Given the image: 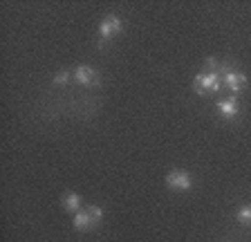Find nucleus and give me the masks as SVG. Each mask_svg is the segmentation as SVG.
Here are the masks:
<instances>
[{
  "label": "nucleus",
  "instance_id": "1",
  "mask_svg": "<svg viewBox=\"0 0 251 242\" xmlns=\"http://www.w3.org/2000/svg\"><path fill=\"white\" fill-rule=\"evenodd\" d=\"M218 74L220 79H222V85H226V88L231 90V92H240V90L247 88V76L242 72H235V70H231L226 63H218Z\"/></svg>",
  "mask_w": 251,
  "mask_h": 242
},
{
  "label": "nucleus",
  "instance_id": "4",
  "mask_svg": "<svg viewBox=\"0 0 251 242\" xmlns=\"http://www.w3.org/2000/svg\"><path fill=\"white\" fill-rule=\"evenodd\" d=\"M191 175L186 173V170H179V169H175V170H171V173L166 175V186L171 191H188L191 189Z\"/></svg>",
  "mask_w": 251,
  "mask_h": 242
},
{
  "label": "nucleus",
  "instance_id": "3",
  "mask_svg": "<svg viewBox=\"0 0 251 242\" xmlns=\"http://www.w3.org/2000/svg\"><path fill=\"white\" fill-rule=\"evenodd\" d=\"M121 18L117 16H105L103 21H101L99 25V48H103V43L110 41L112 36H117V34L121 32Z\"/></svg>",
  "mask_w": 251,
  "mask_h": 242
},
{
  "label": "nucleus",
  "instance_id": "10",
  "mask_svg": "<svg viewBox=\"0 0 251 242\" xmlns=\"http://www.w3.org/2000/svg\"><path fill=\"white\" fill-rule=\"evenodd\" d=\"M85 211L90 213V218H92L94 224H99V222L103 220V211H101V206H88Z\"/></svg>",
  "mask_w": 251,
  "mask_h": 242
},
{
  "label": "nucleus",
  "instance_id": "11",
  "mask_svg": "<svg viewBox=\"0 0 251 242\" xmlns=\"http://www.w3.org/2000/svg\"><path fill=\"white\" fill-rule=\"evenodd\" d=\"M70 76H72L70 72H58L56 76H54V83H56V85H65L70 81Z\"/></svg>",
  "mask_w": 251,
  "mask_h": 242
},
{
  "label": "nucleus",
  "instance_id": "5",
  "mask_svg": "<svg viewBox=\"0 0 251 242\" xmlns=\"http://www.w3.org/2000/svg\"><path fill=\"white\" fill-rule=\"evenodd\" d=\"M74 81L81 85H99L101 76H99V72L94 68H90V65H78V68L74 70Z\"/></svg>",
  "mask_w": 251,
  "mask_h": 242
},
{
  "label": "nucleus",
  "instance_id": "6",
  "mask_svg": "<svg viewBox=\"0 0 251 242\" xmlns=\"http://www.w3.org/2000/svg\"><path fill=\"white\" fill-rule=\"evenodd\" d=\"M218 110L222 112V117H225V119H233V117L240 112V103H238V99H235V97H229V99L220 101Z\"/></svg>",
  "mask_w": 251,
  "mask_h": 242
},
{
  "label": "nucleus",
  "instance_id": "9",
  "mask_svg": "<svg viewBox=\"0 0 251 242\" xmlns=\"http://www.w3.org/2000/svg\"><path fill=\"white\" fill-rule=\"evenodd\" d=\"M238 222L240 224H251V206H240V211H238Z\"/></svg>",
  "mask_w": 251,
  "mask_h": 242
},
{
  "label": "nucleus",
  "instance_id": "7",
  "mask_svg": "<svg viewBox=\"0 0 251 242\" xmlns=\"http://www.w3.org/2000/svg\"><path fill=\"white\" fill-rule=\"evenodd\" d=\"M72 224H74V229H76V231H90V229H94V226H97L92 222V218H90L88 211H78V213H74Z\"/></svg>",
  "mask_w": 251,
  "mask_h": 242
},
{
  "label": "nucleus",
  "instance_id": "2",
  "mask_svg": "<svg viewBox=\"0 0 251 242\" xmlns=\"http://www.w3.org/2000/svg\"><path fill=\"white\" fill-rule=\"evenodd\" d=\"M222 88V79L218 72H202L193 79V90L198 95H213Z\"/></svg>",
  "mask_w": 251,
  "mask_h": 242
},
{
  "label": "nucleus",
  "instance_id": "8",
  "mask_svg": "<svg viewBox=\"0 0 251 242\" xmlns=\"http://www.w3.org/2000/svg\"><path fill=\"white\" fill-rule=\"evenodd\" d=\"M61 204H63V209L68 211V213H78L81 211V197H78L76 193H65L63 195V200H61Z\"/></svg>",
  "mask_w": 251,
  "mask_h": 242
}]
</instances>
